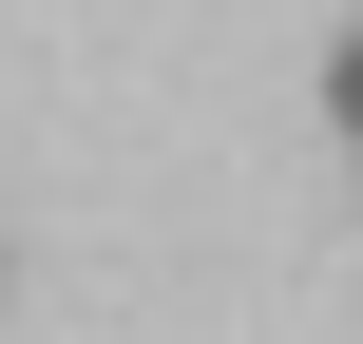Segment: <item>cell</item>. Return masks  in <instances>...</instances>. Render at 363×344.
I'll return each instance as SVG.
<instances>
[{"instance_id":"cell-1","label":"cell","mask_w":363,"mask_h":344,"mask_svg":"<svg viewBox=\"0 0 363 344\" xmlns=\"http://www.w3.org/2000/svg\"><path fill=\"white\" fill-rule=\"evenodd\" d=\"M325 115H345V134H363V19H345V57H325Z\"/></svg>"}]
</instances>
